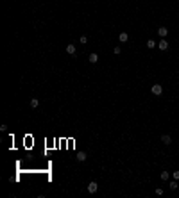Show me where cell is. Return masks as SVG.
<instances>
[{"label":"cell","mask_w":179,"mask_h":198,"mask_svg":"<svg viewBox=\"0 0 179 198\" xmlns=\"http://www.w3.org/2000/svg\"><path fill=\"white\" fill-rule=\"evenodd\" d=\"M150 93H152V95H156V96H160V95L163 93V86H160V84H154V86L150 88Z\"/></svg>","instance_id":"1"},{"label":"cell","mask_w":179,"mask_h":198,"mask_svg":"<svg viewBox=\"0 0 179 198\" xmlns=\"http://www.w3.org/2000/svg\"><path fill=\"white\" fill-rule=\"evenodd\" d=\"M97 189H98L97 182H95V180H91V182L88 184V193H91V194H93V193H97Z\"/></svg>","instance_id":"2"},{"label":"cell","mask_w":179,"mask_h":198,"mask_svg":"<svg viewBox=\"0 0 179 198\" xmlns=\"http://www.w3.org/2000/svg\"><path fill=\"white\" fill-rule=\"evenodd\" d=\"M75 52H77L75 45H73V43H68V45H66V54H68V55H73Z\"/></svg>","instance_id":"3"},{"label":"cell","mask_w":179,"mask_h":198,"mask_svg":"<svg viewBox=\"0 0 179 198\" xmlns=\"http://www.w3.org/2000/svg\"><path fill=\"white\" fill-rule=\"evenodd\" d=\"M75 159H77L79 163H84V161L88 159V155H86V152H79V153H77V157H75Z\"/></svg>","instance_id":"4"},{"label":"cell","mask_w":179,"mask_h":198,"mask_svg":"<svg viewBox=\"0 0 179 198\" xmlns=\"http://www.w3.org/2000/svg\"><path fill=\"white\" fill-rule=\"evenodd\" d=\"M158 47H160V50H168V41H167V39L163 37L161 41L158 43Z\"/></svg>","instance_id":"5"},{"label":"cell","mask_w":179,"mask_h":198,"mask_svg":"<svg viewBox=\"0 0 179 198\" xmlns=\"http://www.w3.org/2000/svg\"><path fill=\"white\" fill-rule=\"evenodd\" d=\"M118 39H120V43H127V41H129V34H127V32H120Z\"/></svg>","instance_id":"6"},{"label":"cell","mask_w":179,"mask_h":198,"mask_svg":"<svg viewBox=\"0 0 179 198\" xmlns=\"http://www.w3.org/2000/svg\"><path fill=\"white\" fill-rule=\"evenodd\" d=\"M158 34H160L161 37H167L168 36V29L167 27H160V29H158Z\"/></svg>","instance_id":"7"},{"label":"cell","mask_w":179,"mask_h":198,"mask_svg":"<svg viewBox=\"0 0 179 198\" xmlns=\"http://www.w3.org/2000/svg\"><path fill=\"white\" fill-rule=\"evenodd\" d=\"M161 141H163L165 145H170V143H172V137L167 136V134H163V136H161Z\"/></svg>","instance_id":"8"},{"label":"cell","mask_w":179,"mask_h":198,"mask_svg":"<svg viewBox=\"0 0 179 198\" xmlns=\"http://www.w3.org/2000/svg\"><path fill=\"white\" fill-rule=\"evenodd\" d=\"M88 59H90V63H93V64H95V63H98V55H97L95 52H93V54H90V57H88Z\"/></svg>","instance_id":"9"},{"label":"cell","mask_w":179,"mask_h":198,"mask_svg":"<svg viewBox=\"0 0 179 198\" xmlns=\"http://www.w3.org/2000/svg\"><path fill=\"white\" fill-rule=\"evenodd\" d=\"M168 187H170V189H172V191H175V189H177V187H179V184H177V180H175V179H174V180H172V182H168Z\"/></svg>","instance_id":"10"},{"label":"cell","mask_w":179,"mask_h":198,"mask_svg":"<svg viewBox=\"0 0 179 198\" xmlns=\"http://www.w3.org/2000/svg\"><path fill=\"white\" fill-rule=\"evenodd\" d=\"M31 107H32V109L39 107V100H38V98H31Z\"/></svg>","instance_id":"11"},{"label":"cell","mask_w":179,"mask_h":198,"mask_svg":"<svg viewBox=\"0 0 179 198\" xmlns=\"http://www.w3.org/2000/svg\"><path fill=\"white\" fill-rule=\"evenodd\" d=\"M160 177H161V180H168L170 179V171H161Z\"/></svg>","instance_id":"12"},{"label":"cell","mask_w":179,"mask_h":198,"mask_svg":"<svg viewBox=\"0 0 179 198\" xmlns=\"http://www.w3.org/2000/svg\"><path fill=\"white\" fill-rule=\"evenodd\" d=\"M156 45H158V43L154 41V39H149V41H147V48H154Z\"/></svg>","instance_id":"13"},{"label":"cell","mask_w":179,"mask_h":198,"mask_svg":"<svg viewBox=\"0 0 179 198\" xmlns=\"http://www.w3.org/2000/svg\"><path fill=\"white\" fill-rule=\"evenodd\" d=\"M79 43L86 45V43H88V36H81V37H79Z\"/></svg>","instance_id":"14"},{"label":"cell","mask_w":179,"mask_h":198,"mask_svg":"<svg viewBox=\"0 0 179 198\" xmlns=\"http://www.w3.org/2000/svg\"><path fill=\"white\" fill-rule=\"evenodd\" d=\"M156 194L161 196V194H163V189H161V187H156Z\"/></svg>","instance_id":"15"},{"label":"cell","mask_w":179,"mask_h":198,"mask_svg":"<svg viewBox=\"0 0 179 198\" xmlns=\"http://www.w3.org/2000/svg\"><path fill=\"white\" fill-rule=\"evenodd\" d=\"M113 52H115V54L118 55V54H120V52H122V48H120V47H115V50H113Z\"/></svg>","instance_id":"16"},{"label":"cell","mask_w":179,"mask_h":198,"mask_svg":"<svg viewBox=\"0 0 179 198\" xmlns=\"http://www.w3.org/2000/svg\"><path fill=\"white\" fill-rule=\"evenodd\" d=\"M172 177H174L175 180H179V171H174V173H172Z\"/></svg>","instance_id":"17"},{"label":"cell","mask_w":179,"mask_h":198,"mask_svg":"<svg viewBox=\"0 0 179 198\" xmlns=\"http://www.w3.org/2000/svg\"><path fill=\"white\" fill-rule=\"evenodd\" d=\"M177 77H179V71H177Z\"/></svg>","instance_id":"18"}]
</instances>
